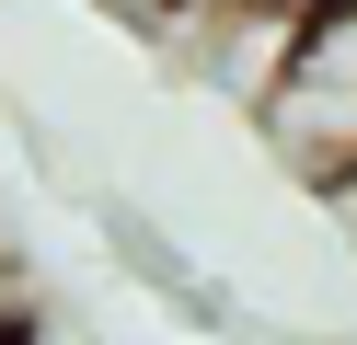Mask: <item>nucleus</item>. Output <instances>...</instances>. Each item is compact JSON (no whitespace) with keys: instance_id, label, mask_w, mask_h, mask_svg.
I'll list each match as a JSON object with an SVG mask.
<instances>
[{"instance_id":"1","label":"nucleus","mask_w":357,"mask_h":345,"mask_svg":"<svg viewBox=\"0 0 357 345\" xmlns=\"http://www.w3.org/2000/svg\"><path fill=\"white\" fill-rule=\"evenodd\" d=\"M254 127H265V150L300 184H323V196L357 173V0H334V12H311L300 35H288L277 81L254 92Z\"/></svg>"},{"instance_id":"3","label":"nucleus","mask_w":357,"mask_h":345,"mask_svg":"<svg viewBox=\"0 0 357 345\" xmlns=\"http://www.w3.org/2000/svg\"><path fill=\"white\" fill-rule=\"evenodd\" d=\"M334 219H346V230H357V173H346V184H334Z\"/></svg>"},{"instance_id":"2","label":"nucleus","mask_w":357,"mask_h":345,"mask_svg":"<svg viewBox=\"0 0 357 345\" xmlns=\"http://www.w3.org/2000/svg\"><path fill=\"white\" fill-rule=\"evenodd\" d=\"M116 242H127V265H139L150 288L173 299V311H196V322H231V299H219V288H208V276H196V265H185V253H173V242H150L139 219H116Z\"/></svg>"}]
</instances>
